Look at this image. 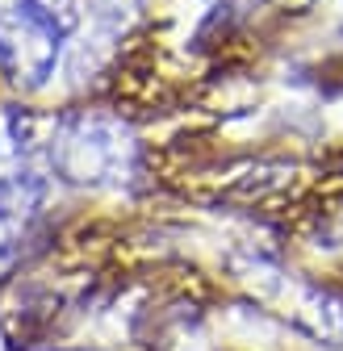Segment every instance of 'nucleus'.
Returning a JSON list of instances; mask_svg holds the SVG:
<instances>
[{
	"mask_svg": "<svg viewBox=\"0 0 343 351\" xmlns=\"http://www.w3.org/2000/svg\"><path fill=\"white\" fill-rule=\"evenodd\" d=\"M51 167L71 189H109L121 184L139 163V143L130 125L109 113H71L55 125V138L47 147Z\"/></svg>",
	"mask_w": 343,
	"mask_h": 351,
	"instance_id": "1",
	"label": "nucleus"
},
{
	"mask_svg": "<svg viewBox=\"0 0 343 351\" xmlns=\"http://www.w3.org/2000/svg\"><path fill=\"white\" fill-rule=\"evenodd\" d=\"M59 55L63 38L51 25L29 17L21 5L0 9V71L9 75L13 88H21V93L47 88V80L59 67Z\"/></svg>",
	"mask_w": 343,
	"mask_h": 351,
	"instance_id": "2",
	"label": "nucleus"
},
{
	"mask_svg": "<svg viewBox=\"0 0 343 351\" xmlns=\"http://www.w3.org/2000/svg\"><path fill=\"white\" fill-rule=\"evenodd\" d=\"M297 322L302 330L327 347H343V293L310 285L302 289V301H297Z\"/></svg>",
	"mask_w": 343,
	"mask_h": 351,
	"instance_id": "3",
	"label": "nucleus"
},
{
	"mask_svg": "<svg viewBox=\"0 0 343 351\" xmlns=\"http://www.w3.org/2000/svg\"><path fill=\"white\" fill-rule=\"evenodd\" d=\"M47 201V176H38L34 167L0 176V222L5 226H21L42 209Z\"/></svg>",
	"mask_w": 343,
	"mask_h": 351,
	"instance_id": "4",
	"label": "nucleus"
},
{
	"mask_svg": "<svg viewBox=\"0 0 343 351\" xmlns=\"http://www.w3.org/2000/svg\"><path fill=\"white\" fill-rule=\"evenodd\" d=\"M38 143V121L21 105H0V159H21Z\"/></svg>",
	"mask_w": 343,
	"mask_h": 351,
	"instance_id": "5",
	"label": "nucleus"
},
{
	"mask_svg": "<svg viewBox=\"0 0 343 351\" xmlns=\"http://www.w3.org/2000/svg\"><path fill=\"white\" fill-rule=\"evenodd\" d=\"M17 5H21L29 17H38L42 25H51L59 38L75 34V25H80V17H84L80 0H17Z\"/></svg>",
	"mask_w": 343,
	"mask_h": 351,
	"instance_id": "6",
	"label": "nucleus"
},
{
	"mask_svg": "<svg viewBox=\"0 0 343 351\" xmlns=\"http://www.w3.org/2000/svg\"><path fill=\"white\" fill-rule=\"evenodd\" d=\"M134 13H139V0H88V17L97 21L101 34H121L134 21Z\"/></svg>",
	"mask_w": 343,
	"mask_h": 351,
	"instance_id": "7",
	"label": "nucleus"
},
{
	"mask_svg": "<svg viewBox=\"0 0 343 351\" xmlns=\"http://www.w3.org/2000/svg\"><path fill=\"white\" fill-rule=\"evenodd\" d=\"M13 351H38V347H13Z\"/></svg>",
	"mask_w": 343,
	"mask_h": 351,
	"instance_id": "8",
	"label": "nucleus"
}]
</instances>
